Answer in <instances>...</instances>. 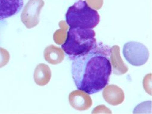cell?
<instances>
[{"mask_svg":"<svg viewBox=\"0 0 152 114\" xmlns=\"http://www.w3.org/2000/svg\"><path fill=\"white\" fill-rule=\"evenodd\" d=\"M110 54L109 46L98 44L90 52L71 60V75L78 90L93 95L108 85L112 73Z\"/></svg>","mask_w":152,"mask_h":114,"instance_id":"1","label":"cell"},{"mask_svg":"<svg viewBox=\"0 0 152 114\" xmlns=\"http://www.w3.org/2000/svg\"><path fill=\"white\" fill-rule=\"evenodd\" d=\"M95 37L96 32L92 29L69 28L61 49L71 60L96 48L98 43Z\"/></svg>","mask_w":152,"mask_h":114,"instance_id":"2","label":"cell"},{"mask_svg":"<svg viewBox=\"0 0 152 114\" xmlns=\"http://www.w3.org/2000/svg\"><path fill=\"white\" fill-rule=\"evenodd\" d=\"M65 18L67 24L72 28L93 29L100 22L98 12L85 0H79L70 6Z\"/></svg>","mask_w":152,"mask_h":114,"instance_id":"3","label":"cell"},{"mask_svg":"<svg viewBox=\"0 0 152 114\" xmlns=\"http://www.w3.org/2000/svg\"><path fill=\"white\" fill-rule=\"evenodd\" d=\"M122 54L130 64L139 67L146 64L149 58V51L142 43L137 42L126 43L123 47Z\"/></svg>","mask_w":152,"mask_h":114,"instance_id":"4","label":"cell"},{"mask_svg":"<svg viewBox=\"0 0 152 114\" xmlns=\"http://www.w3.org/2000/svg\"><path fill=\"white\" fill-rule=\"evenodd\" d=\"M24 5V0H0V20L17 14Z\"/></svg>","mask_w":152,"mask_h":114,"instance_id":"5","label":"cell"}]
</instances>
